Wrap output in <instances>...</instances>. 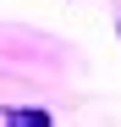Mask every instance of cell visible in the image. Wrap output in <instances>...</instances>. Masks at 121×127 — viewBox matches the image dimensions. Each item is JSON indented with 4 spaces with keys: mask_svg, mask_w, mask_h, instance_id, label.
I'll use <instances>...</instances> for the list:
<instances>
[{
    "mask_svg": "<svg viewBox=\"0 0 121 127\" xmlns=\"http://www.w3.org/2000/svg\"><path fill=\"white\" fill-rule=\"evenodd\" d=\"M6 122H50L44 111H22V105H17V111H6Z\"/></svg>",
    "mask_w": 121,
    "mask_h": 127,
    "instance_id": "obj_1",
    "label": "cell"
}]
</instances>
